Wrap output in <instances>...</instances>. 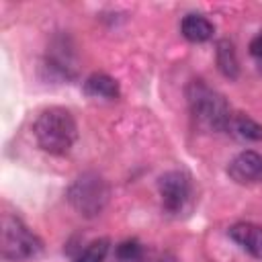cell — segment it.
Returning <instances> with one entry per match:
<instances>
[{"instance_id":"cell-2","label":"cell","mask_w":262,"mask_h":262,"mask_svg":"<svg viewBox=\"0 0 262 262\" xmlns=\"http://www.w3.org/2000/svg\"><path fill=\"white\" fill-rule=\"evenodd\" d=\"M186 100L194 123L207 131H227L231 111L223 94L205 84L203 80H190L186 86Z\"/></svg>"},{"instance_id":"cell-13","label":"cell","mask_w":262,"mask_h":262,"mask_svg":"<svg viewBox=\"0 0 262 262\" xmlns=\"http://www.w3.org/2000/svg\"><path fill=\"white\" fill-rule=\"evenodd\" d=\"M143 256H145V250L135 239H127V242L119 244V248H117V258L121 262H141Z\"/></svg>"},{"instance_id":"cell-11","label":"cell","mask_w":262,"mask_h":262,"mask_svg":"<svg viewBox=\"0 0 262 262\" xmlns=\"http://www.w3.org/2000/svg\"><path fill=\"white\" fill-rule=\"evenodd\" d=\"M215 59H217V68L219 72L229 78V80H235L237 74H239V61H237V55H235V47L229 39H221L217 43V49H215Z\"/></svg>"},{"instance_id":"cell-8","label":"cell","mask_w":262,"mask_h":262,"mask_svg":"<svg viewBox=\"0 0 262 262\" xmlns=\"http://www.w3.org/2000/svg\"><path fill=\"white\" fill-rule=\"evenodd\" d=\"M180 33L190 43H205L213 37L215 27L207 16L196 14V12H188L180 23Z\"/></svg>"},{"instance_id":"cell-14","label":"cell","mask_w":262,"mask_h":262,"mask_svg":"<svg viewBox=\"0 0 262 262\" xmlns=\"http://www.w3.org/2000/svg\"><path fill=\"white\" fill-rule=\"evenodd\" d=\"M250 55H252L254 63L258 66V70L262 72V31L250 41Z\"/></svg>"},{"instance_id":"cell-4","label":"cell","mask_w":262,"mask_h":262,"mask_svg":"<svg viewBox=\"0 0 262 262\" xmlns=\"http://www.w3.org/2000/svg\"><path fill=\"white\" fill-rule=\"evenodd\" d=\"M68 201L80 215L96 217L102 213V209L108 201V186L98 174L84 172L70 184Z\"/></svg>"},{"instance_id":"cell-7","label":"cell","mask_w":262,"mask_h":262,"mask_svg":"<svg viewBox=\"0 0 262 262\" xmlns=\"http://www.w3.org/2000/svg\"><path fill=\"white\" fill-rule=\"evenodd\" d=\"M227 235L252 258L262 260V225L250 223V221H239L227 229Z\"/></svg>"},{"instance_id":"cell-1","label":"cell","mask_w":262,"mask_h":262,"mask_svg":"<svg viewBox=\"0 0 262 262\" xmlns=\"http://www.w3.org/2000/svg\"><path fill=\"white\" fill-rule=\"evenodd\" d=\"M39 147L53 156H66L78 137V127L72 113L63 106H49L39 113L33 125Z\"/></svg>"},{"instance_id":"cell-5","label":"cell","mask_w":262,"mask_h":262,"mask_svg":"<svg viewBox=\"0 0 262 262\" xmlns=\"http://www.w3.org/2000/svg\"><path fill=\"white\" fill-rule=\"evenodd\" d=\"M158 190H160V196H162V207L168 213L176 215L186 207L188 196H190L188 176L180 170H170V172L160 176Z\"/></svg>"},{"instance_id":"cell-3","label":"cell","mask_w":262,"mask_h":262,"mask_svg":"<svg viewBox=\"0 0 262 262\" xmlns=\"http://www.w3.org/2000/svg\"><path fill=\"white\" fill-rule=\"evenodd\" d=\"M43 250V242L14 215H2V229H0V252L4 260L10 262H25L37 258Z\"/></svg>"},{"instance_id":"cell-10","label":"cell","mask_w":262,"mask_h":262,"mask_svg":"<svg viewBox=\"0 0 262 262\" xmlns=\"http://www.w3.org/2000/svg\"><path fill=\"white\" fill-rule=\"evenodd\" d=\"M84 92L94 98L115 100V98H119V84L106 74H92L84 82Z\"/></svg>"},{"instance_id":"cell-12","label":"cell","mask_w":262,"mask_h":262,"mask_svg":"<svg viewBox=\"0 0 262 262\" xmlns=\"http://www.w3.org/2000/svg\"><path fill=\"white\" fill-rule=\"evenodd\" d=\"M106 254H108V239L100 237V239L90 242L84 250H80L74 262H104Z\"/></svg>"},{"instance_id":"cell-9","label":"cell","mask_w":262,"mask_h":262,"mask_svg":"<svg viewBox=\"0 0 262 262\" xmlns=\"http://www.w3.org/2000/svg\"><path fill=\"white\" fill-rule=\"evenodd\" d=\"M227 131L242 141H262V125L242 113L231 115Z\"/></svg>"},{"instance_id":"cell-6","label":"cell","mask_w":262,"mask_h":262,"mask_svg":"<svg viewBox=\"0 0 262 262\" xmlns=\"http://www.w3.org/2000/svg\"><path fill=\"white\" fill-rule=\"evenodd\" d=\"M227 174L237 184H256L262 182V154L254 149L239 151L229 164Z\"/></svg>"}]
</instances>
